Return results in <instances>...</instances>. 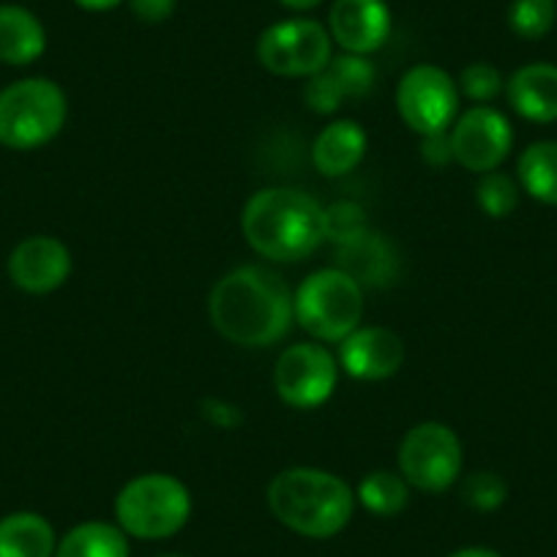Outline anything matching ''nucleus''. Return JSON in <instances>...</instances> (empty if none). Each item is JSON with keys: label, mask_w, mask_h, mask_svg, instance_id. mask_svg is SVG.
Returning a JSON list of instances; mask_svg holds the SVG:
<instances>
[{"label": "nucleus", "mask_w": 557, "mask_h": 557, "mask_svg": "<svg viewBox=\"0 0 557 557\" xmlns=\"http://www.w3.org/2000/svg\"><path fill=\"white\" fill-rule=\"evenodd\" d=\"M208 318L233 345L268 347L290 331L296 307L278 273L262 265H240L213 285Z\"/></svg>", "instance_id": "obj_1"}, {"label": "nucleus", "mask_w": 557, "mask_h": 557, "mask_svg": "<svg viewBox=\"0 0 557 557\" xmlns=\"http://www.w3.org/2000/svg\"><path fill=\"white\" fill-rule=\"evenodd\" d=\"M240 227L246 244L268 260H307L325 244V208L304 191L271 186L249 197Z\"/></svg>", "instance_id": "obj_2"}, {"label": "nucleus", "mask_w": 557, "mask_h": 557, "mask_svg": "<svg viewBox=\"0 0 557 557\" xmlns=\"http://www.w3.org/2000/svg\"><path fill=\"white\" fill-rule=\"evenodd\" d=\"M268 508L293 533L334 539L350 522L356 492L329 470L290 468L268 484Z\"/></svg>", "instance_id": "obj_3"}, {"label": "nucleus", "mask_w": 557, "mask_h": 557, "mask_svg": "<svg viewBox=\"0 0 557 557\" xmlns=\"http://www.w3.org/2000/svg\"><path fill=\"white\" fill-rule=\"evenodd\" d=\"M191 517V495L170 473H146L128 481L115 497L117 528L132 539L162 541L184 530Z\"/></svg>", "instance_id": "obj_4"}, {"label": "nucleus", "mask_w": 557, "mask_h": 557, "mask_svg": "<svg viewBox=\"0 0 557 557\" xmlns=\"http://www.w3.org/2000/svg\"><path fill=\"white\" fill-rule=\"evenodd\" d=\"M69 104L61 85L47 77L17 79L0 90V146L34 151L61 134Z\"/></svg>", "instance_id": "obj_5"}, {"label": "nucleus", "mask_w": 557, "mask_h": 557, "mask_svg": "<svg viewBox=\"0 0 557 557\" xmlns=\"http://www.w3.org/2000/svg\"><path fill=\"white\" fill-rule=\"evenodd\" d=\"M296 320L318 342L339 345L363 320V287L342 268L309 273L293 293Z\"/></svg>", "instance_id": "obj_6"}, {"label": "nucleus", "mask_w": 557, "mask_h": 557, "mask_svg": "<svg viewBox=\"0 0 557 557\" xmlns=\"http://www.w3.org/2000/svg\"><path fill=\"white\" fill-rule=\"evenodd\" d=\"M334 58V39L318 20L273 23L257 39V61L276 77H312Z\"/></svg>", "instance_id": "obj_7"}, {"label": "nucleus", "mask_w": 557, "mask_h": 557, "mask_svg": "<svg viewBox=\"0 0 557 557\" xmlns=\"http://www.w3.org/2000/svg\"><path fill=\"white\" fill-rule=\"evenodd\" d=\"M399 473L421 492H446L462 473V441L451 426L424 421L412 426L399 446Z\"/></svg>", "instance_id": "obj_8"}, {"label": "nucleus", "mask_w": 557, "mask_h": 557, "mask_svg": "<svg viewBox=\"0 0 557 557\" xmlns=\"http://www.w3.org/2000/svg\"><path fill=\"white\" fill-rule=\"evenodd\" d=\"M396 110L421 137L448 132L459 112V88L451 74L432 63H418L396 85Z\"/></svg>", "instance_id": "obj_9"}, {"label": "nucleus", "mask_w": 557, "mask_h": 557, "mask_svg": "<svg viewBox=\"0 0 557 557\" xmlns=\"http://www.w3.org/2000/svg\"><path fill=\"white\" fill-rule=\"evenodd\" d=\"M339 383V361L318 342L290 345L273 367V388L278 399L296 410L325 405Z\"/></svg>", "instance_id": "obj_10"}, {"label": "nucleus", "mask_w": 557, "mask_h": 557, "mask_svg": "<svg viewBox=\"0 0 557 557\" xmlns=\"http://www.w3.org/2000/svg\"><path fill=\"white\" fill-rule=\"evenodd\" d=\"M454 162L468 173L484 175L500 168L513 146V128L503 112L490 104H473L448 128Z\"/></svg>", "instance_id": "obj_11"}, {"label": "nucleus", "mask_w": 557, "mask_h": 557, "mask_svg": "<svg viewBox=\"0 0 557 557\" xmlns=\"http://www.w3.org/2000/svg\"><path fill=\"white\" fill-rule=\"evenodd\" d=\"M72 273V251L52 235H30L9 255V278L30 296H47L66 285Z\"/></svg>", "instance_id": "obj_12"}, {"label": "nucleus", "mask_w": 557, "mask_h": 557, "mask_svg": "<svg viewBox=\"0 0 557 557\" xmlns=\"http://www.w3.org/2000/svg\"><path fill=\"white\" fill-rule=\"evenodd\" d=\"M374 83H377V72L367 55L342 52V55L331 58L323 72L307 79L304 99L312 112L331 115V112L339 110L342 101L363 99V96L372 94Z\"/></svg>", "instance_id": "obj_13"}, {"label": "nucleus", "mask_w": 557, "mask_h": 557, "mask_svg": "<svg viewBox=\"0 0 557 557\" xmlns=\"http://www.w3.org/2000/svg\"><path fill=\"white\" fill-rule=\"evenodd\" d=\"M329 34L352 55H372L388 41L391 9L385 0H334Z\"/></svg>", "instance_id": "obj_14"}, {"label": "nucleus", "mask_w": 557, "mask_h": 557, "mask_svg": "<svg viewBox=\"0 0 557 557\" xmlns=\"http://www.w3.org/2000/svg\"><path fill=\"white\" fill-rule=\"evenodd\" d=\"M339 367L356 380H388L405 363V342L399 334L380 325H358L339 342Z\"/></svg>", "instance_id": "obj_15"}, {"label": "nucleus", "mask_w": 557, "mask_h": 557, "mask_svg": "<svg viewBox=\"0 0 557 557\" xmlns=\"http://www.w3.org/2000/svg\"><path fill=\"white\" fill-rule=\"evenodd\" d=\"M508 104L517 115L533 123L557 121V66L528 63L517 69L506 83Z\"/></svg>", "instance_id": "obj_16"}, {"label": "nucleus", "mask_w": 557, "mask_h": 557, "mask_svg": "<svg viewBox=\"0 0 557 557\" xmlns=\"http://www.w3.org/2000/svg\"><path fill=\"white\" fill-rule=\"evenodd\" d=\"M336 268L350 273L361 287H380L394 282L396 255L385 238L372 230L336 244Z\"/></svg>", "instance_id": "obj_17"}, {"label": "nucleus", "mask_w": 557, "mask_h": 557, "mask_svg": "<svg viewBox=\"0 0 557 557\" xmlns=\"http://www.w3.org/2000/svg\"><path fill=\"white\" fill-rule=\"evenodd\" d=\"M367 132L356 121H334L314 137L312 162L325 178H342L352 173L367 157Z\"/></svg>", "instance_id": "obj_18"}, {"label": "nucleus", "mask_w": 557, "mask_h": 557, "mask_svg": "<svg viewBox=\"0 0 557 557\" xmlns=\"http://www.w3.org/2000/svg\"><path fill=\"white\" fill-rule=\"evenodd\" d=\"M47 50V30L30 9L17 3L0 7V63L28 66Z\"/></svg>", "instance_id": "obj_19"}, {"label": "nucleus", "mask_w": 557, "mask_h": 557, "mask_svg": "<svg viewBox=\"0 0 557 557\" xmlns=\"http://www.w3.org/2000/svg\"><path fill=\"white\" fill-rule=\"evenodd\" d=\"M58 539L41 513L14 511L0 519V557H55Z\"/></svg>", "instance_id": "obj_20"}, {"label": "nucleus", "mask_w": 557, "mask_h": 557, "mask_svg": "<svg viewBox=\"0 0 557 557\" xmlns=\"http://www.w3.org/2000/svg\"><path fill=\"white\" fill-rule=\"evenodd\" d=\"M55 557H128V541L117 524L83 522L58 541Z\"/></svg>", "instance_id": "obj_21"}, {"label": "nucleus", "mask_w": 557, "mask_h": 557, "mask_svg": "<svg viewBox=\"0 0 557 557\" xmlns=\"http://www.w3.org/2000/svg\"><path fill=\"white\" fill-rule=\"evenodd\" d=\"M519 186L533 200L557 206V139H541L522 151L517 164Z\"/></svg>", "instance_id": "obj_22"}, {"label": "nucleus", "mask_w": 557, "mask_h": 557, "mask_svg": "<svg viewBox=\"0 0 557 557\" xmlns=\"http://www.w3.org/2000/svg\"><path fill=\"white\" fill-rule=\"evenodd\" d=\"M356 500L374 517H396L399 511H405L407 500H410V484L401 479V473L374 470L361 479Z\"/></svg>", "instance_id": "obj_23"}, {"label": "nucleus", "mask_w": 557, "mask_h": 557, "mask_svg": "<svg viewBox=\"0 0 557 557\" xmlns=\"http://www.w3.org/2000/svg\"><path fill=\"white\" fill-rule=\"evenodd\" d=\"M557 23V0H511L508 7V28L519 39H544Z\"/></svg>", "instance_id": "obj_24"}, {"label": "nucleus", "mask_w": 557, "mask_h": 557, "mask_svg": "<svg viewBox=\"0 0 557 557\" xmlns=\"http://www.w3.org/2000/svg\"><path fill=\"white\" fill-rule=\"evenodd\" d=\"M475 200H479L481 211L492 219H506L517 211L519 206V184L511 175L500 173V170H492L484 173L479 181V189H475Z\"/></svg>", "instance_id": "obj_25"}, {"label": "nucleus", "mask_w": 557, "mask_h": 557, "mask_svg": "<svg viewBox=\"0 0 557 557\" xmlns=\"http://www.w3.org/2000/svg\"><path fill=\"white\" fill-rule=\"evenodd\" d=\"M457 88L459 94H465L475 104H490V101H495L503 94L506 79H503V74L492 63H470L459 74Z\"/></svg>", "instance_id": "obj_26"}, {"label": "nucleus", "mask_w": 557, "mask_h": 557, "mask_svg": "<svg viewBox=\"0 0 557 557\" xmlns=\"http://www.w3.org/2000/svg\"><path fill=\"white\" fill-rule=\"evenodd\" d=\"M506 481L497 473H492V470H481V473L468 475L462 484V500L470 508H475V511H497L506 503Z\"/></svg>", "instance_id": "obj_27"}, {"label": "nucleus", "mask_w": 557, "mask_h": 557, "mask_svg": "<svg viewBox=\"0 0 557 557\" xmlns=\"http://www.w3.org/2000/svg\"><path fill=\"white\" fill-rule=\"evenodd\" d=\"M363 230H369L367 213L356 202H336V206L325 208V240L342 244Z\"/></svg>", "instance_id": "obj_28"}, {"label": "nucleus", "mask_w": 557, "mask_h": 557, "mask_svg": "<svg viewBox=\"0 0 557 557\" xmlns=\"http://www.w3.org/2000/svg\"><path fill=\"white\" fill-rule=\"evenodd\" d=\"M202 418L208 424L219 426V430H235V426L244 424V412L238 405H230L224 399H206L200 405Z\"/></svg>", "instance_id": "obj_29"}, {"label": "nucleus", "mask_w": 557, "mask_h": 557, "mask_svg": "<svg viewBox=\"0 0 557 557\" xmlns=\"http://www.w3.org/2000/svg\"><path fill=\"white\" fill-rule=\"evenodd\" d=\"M175 7H178V0H128L134 17L148 25H159L173 17Z\"/></svg>", "instance_id": "obj_30"}, {"label": "nucleus", "mask_w": 557, "mask_h": 557, "mask_svg": "<svg viewBox=\"0 0 557 557\" xmlns=\"http://www.w3.org/2000/svg\"><path fill=\"white\" fill-rule=\"evenodd\" d=\"M421 157H424V162L432 164V168H446L448 162H454L451 137H448V132L424 137V143H421Z\"/></svg>", "instance_id": "obj_31"}, {"label": "nucleus", "mask_w": 557, "mask_h": 557, "mask_svg": "<svg viewBox=\"0 0 557 557\" xmlns=\"http://www.w3.org/2000/svg\"><path fill=\"white\" fill-rule=\"evenodd\" d=\"M79 9L85 12H110V9H117L123 0H74Z\"/></svg>", "instance_id": "obj_32"}, {"label": "nucleus", "mask_w": 557, "mask_h": 557, "mask_svg": "<svg viewBox=\"0 0 557 557\" xmlns=\"http://www.w3.org/2000/svg\"><path fill=\"white\" fill-rule=\"evenodd\" d=\"M448 557H500L497 552L486 549V546H465V549H457Z\"/></svg>", "instance_id": "obj_33"}, {"label": "nucleus", "mask_w": 557, "mask_h": 557, "mask_svg": "<svg viewBox=\"0 0 557 557\" xmlns=\"http://www.w3.org/2000/svg\"><path fill=\"white\" fill-rule=\"evenodd\" d=\"M278 3L293 9V12H312V9H318L323 0H278Z\"/></svg>", "instance_id": "obj_34"}, {"label": "nucleus", "mask_w": 557, "mask_h": 557, "mask_svg": "<svg viewBox=\"0 0 557 557\" xmlns=\"http://www.w3.org/2000/svg\"><path fill=\"white\" fill-rule=\"evenodd\" d=\"M159 557H181V555H159Z\"/></svg>", "instance_id": "obj_35"}]
</instances>
